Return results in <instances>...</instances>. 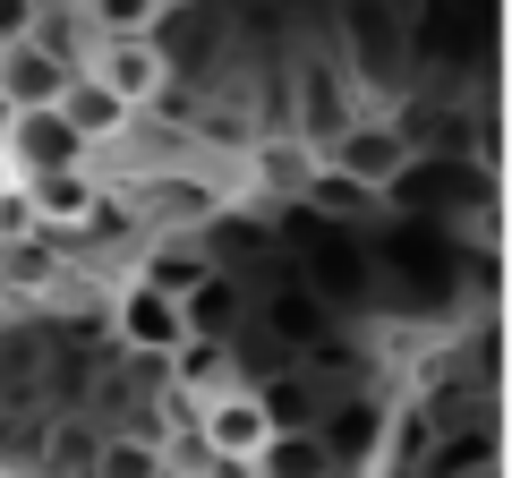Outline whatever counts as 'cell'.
I'll return each instance as SVG.
<instances>
[{"instance_id": "obj_7", "label": "cell", "mask_w": 512, "mask_h": 478, "mask_svg": "<svg viewBox=\"0 0 512 478\" xmlns=\"http://www.w3.org/2000/svg\"><path fill=\"white\" fill-rule=\"evenodd\" d=\"M111 333H120V350H137V359H171V350L188 342V316H180V299L146 291V282L128 274L120 291H111Z\"/></svg>"}, {"instance_id": "obj_6", "label": "cell", "mask_w": 512, "mask_h": 478, "mask_svg": "<svg viewBox=\"0 0 512 478\" xmlns=\"http://www.w3.org/2000/svg\"><path fill=\"white\" fill-rule=\"evenodd\" d=\"M128 197L146 214V231H205L214 214H231L239 188H214L205 171H128Z\"/></svg>"}, {"instance_id": "obj_12", "label": "cell", "mask_w": 512, "mask_h": 478, "mask_svg": "<svg viewBox=\"0 0 512 478\" xmlns=\"http://www.w3.org/2000/svg\"><path fill=\"white\" fill-rule=\"evenodd\" d=\"M60 274H69V265H60V239L52 231H9V239H0V291H9V299H52Z\"/></svg>"}, {"instance_id": "obj_22", "label": "cell", "mask_w": 512, "mask_h": 478, "mask_svg": "<svg viewBox=\"0 0 512 478\" xmlns=\"http://www.w3.org/2000/svg\"><path fill=\"white\" fill-rule=\"evenodd\" d=\"M35 26V0H0V43H18Z\"/></svg>"}, {"instance_id": "obj_11", "label": "cell", "mask_w": 512, "mask_h": 478, "mask_svg": "<svg viewBox=\"0 0 512 478\" xmlns=\"http://www.w3.org/2000/svg\"><path fill=\"white\" fill-rule=\"evenodd\" d=\"M248 316L274 333L282 350H325V299H316L308 282H274L265 299H248Z\"/></svg>"}, {"instance_id": "obj_1", "label": "cell", "mask_w": 512, "mask_h": 478, "mask_svg": "<svg viewBox=\"0 0 512 478\" xmlns=\"http://www.w3.org/2000/svg\"><path fill=\"white\" fill-rule=\"evenodd\" d=\"M333 60H342L350 94L367 111H402L419 43H410V9L402 0H333Z\"/></svg>"}, {"instance_id": "obj_15", "label": "cell", "mask_w": 512, "mask_h": 478, "mask_svg": "<svg viewBox=\"0 0 512 478\" xmlns=\"http://www.w3.org/2000/svg\"><path fill=\"white\" fill-rule=\"evenodd\" d=\"M163 368H171V385H180L188 402H205V393L239 385V342H222V333H188V342L163 359Z\"/></svg>"}, {"instance_id": "obj_25", "label": "cell", "mask_w": 512, "mask_h": 478, "mask_svg": "<svg viewBox=\"0 0 512 478\" xmlns=\"http://www.w3.org/2000/svg\"><path fill=\"white\" fill-rule=\"evenodd\" d=\"M171 9H188V0H163V18H171Z\"/></svg>"}, {"instance_id": "obj_5", "label": "cell", "mask_w": 512, "mask_h": 478, "mask_svg": "<svg viewBox=\"0 0 512 478\" xmlns=\"http://www.w3.org/2000/svg\"><path fill=\"white\" fill-rule=\"evenodd\" d=\"M86 77L103 94H120L137 120L154 111V94L171 86V52H163V35H94V52H86Z\"/></svg>"}, {"instance_id": "obj_9", "label": "cell", "mask_w": 512, "mask_h": 478, "mask_svg": "<svg viewBox=\"0 0 512 478\" xmlns=\"http://www.w3.org/2000/svg\"><path fill=\"white\" fill-rule=\"evenodd\" d=\"M52 111H60V129H69V137H77L86 154H94V146H120V137L137 129V111H128L120 94H103V86H94L86 69H69V77H60Z\"/></svg>"}, {"instance_id": "obj_14", "label": "cell", "mask_w": 512, "mask_h": 478, "mask_svg": "<svg viewBox=\"0 0 512 478\" xmlns=\"http://www.w3.org/2000/svg\"><path fill=\"white\" fill-rule=\"evenodd\" d=\"M248 478H342V461H333V444L316 436L308 419H299V427L282 419L274 436H265V453L248 461Z\"/></svg>"}, {"instance_id": "obj_20", "label": "cell", "mask_w": 512, "mask_h": 478, "mask_svg": "<svg viewBox=\"0 0 512 478\" xmlns=\"http://www.w3.org/2000/svg\"><path fill=\"white\" fill-rule=\"evenodd\" d=\"M86 35H163V0H69Z\"/></svg>"}, {"instance_id": "obj_4", "label": "cell", "mask_w": 512, "mask_h": 478, "mask_svg": "<svg viewBox=\"0 0 512 478\" xmlns=\"http://www.w3.org/2000/svg\"><path fill=\"white\" fill-rule=\"evenodd\" d=\"M18 197H26V214H35V231L86 239L94 222H103V171H86V154H69V163L18 171Z\"/></svg>"}, {"instance_id": "obj_16", "label": "cell", "mask_w": 512, "mask_h": 478, "mask_svg": "<svg viewBox=\"0 0 512 478\" xmlns=\"http://www.w3.org/2000/svg\"><path fill=\"white\" fill-rule=\"evenodd\" d=\"M0 154H9L18 171H43V163H69V154H86V146L60 129V111H52V103H35V111H18V120H9Z\"/></svg>"}, {"instance_id": "obj_3", "label": "cell", "mask_w": 512, "mask_h": 478, "mask_svg": "<svg viewBox=\"0 0 512 478\" xmlns=\"http://www.w3.org/2000/svg\"><path fill=\"white\" fill-rule=\"evenodd\" d=\"M274 427H282V419H274V393H256L248 376L197 402V444L222 461V478H231V470L248 478V461L265 453V436H274Z\"/></svg>"}, {"instance_id": "obj_2", "label": "cell", "mask_w": 512, "mask_h": 478, "mask_svg": "<svg viewBox=\"0 0 512 478\" xmlns=\"http://www.w3.org/2000/svg\"><path fill=\"white\" fill-rule=\"evenodd\" d=\"M410 129H402V111H359V120H342V129L325 137V146H316V163H333L342 171V180H359V188H393L410 171Z\"/></svg>"}, {"instance_id": "obj_23", "label": "cell", "mask_w": 512, "mask_h": 478, "mask_svg": "<svg viewBox=\"0 0 512 478\" xmlns=\"http://www.w3.org/2000/svg\"><path fill=\"white\" fill-rule=\"evenodd\" d=\"M9 120H18V103H9V94H0V137H9Z\"/></svg>"}, {"instance_id": "obj_17", "label": "cell", "mask_w": 512, "mask_h": 478, "mask_svg": "<svg viewBox=\"0 0 512 478\" xmlns=\"http://www.w3.org/2000/svg\"><path fill=\"white\" fill-rule=\"evenodd\" d=\"M86 478H171L163 436H146V427H111V436H94Z\"/></svg>"}, {"instance_id": "obj_10", "label": "cell", "mask_w": 512, "mask_h": 478, "mask_svg": "<svg viewBox=\"0 0 512 478\" xmlns=\"http://www.w3.org/2000/svg\"><path fill=\"white\" fill-rule=\"evenodd\" d=\"M205 274H214V257H205V231H146V248H137V282H146V291L188 299Z\"/></svg>"}, {"instance_id": "obj_24", "label": "cell", "mask_w": 512, "mask_h": 478, "mask_svg": "<svg viewBox=\"0 0 512 478\" xmlns=\"http://www.w3.org/2000/svg\"><path fill=\"white\" fill-rule=\"evenodd\" d=\"M43 9H69V0H35V18H43Z\"/></svg>"}, {"instance_id": "obj_13", "label": "cell", "mask_w": 512, "mask_h": 478, "mask_svg": "<svg viewBox=\"0 0 512 478\" xmlns=\"http://www.w3.org/2000/svg\"><path fill=\"white\" fill-rule=\"evenodd\" d=\"M60 77H69V60H60L52 43H35V26H26L18 43H0V94H9L18 111L52 103V94H60Z\"/></svg>"}, {"instance_id": "obj_21", "label": "cell", "mask_w": 512, "mask_h": 478, "mask_svg": "<svg viewBox=\"0 0 512 478\" xmlns=\"http://www.w3.org/2000/svg\"><path fill=\"white\" fill-rule=\"evenodd\" d=\"M86 453H94L86 427H60V436H52V461H43V478H86Z\"/></svg>"}, {"instance_id": "obj_19", "label": "cell", "mask_w": 512, "mask_h": 478, "mask_svg": "<svg viewBox=\"0 0 512 478\" xmlns=\"http://www.w3.org/2000/svg\"><path fill=\"white\" fill-rule=\"evenodd\" d=\"M316 436L333 444V461H359V453H376V436H384V402H367V393H350L333 419H316Z\"/></svg>"}, {"instance_id": "obj_18", "label": "cell", "mask_w": 512, "mask_h": 478, "mask_svg": "<svg viewBox=\"0 0 512 478\" xmlns=\"http://www.w3.org/2000/svg\"><path fill=\"white\" fill-rule=\"evenodd\" d=\"M299 205H308V214H333V222H367L384 197H376V188H359V180H342L333 163H316L308 188H299Z\"/></svg>"}, {"instance_id": "obj_8", "label": "cell", "mask_w": 512, "mask_h": 478, "mask_svg": "<svg viewBox=\"0 0 512 478\" xmlns=\"http://www.w3.org/2000/svg\"><path fill=\"white\" fill-rule=\"evenodd\" d=\"M308 171H316V137H299V129H265V137L239 146V180H248V197H291L299 205Z\"/></svg>"}]
</instances>
